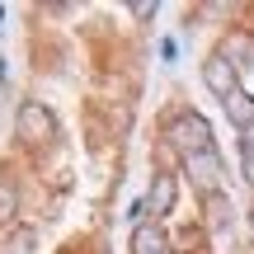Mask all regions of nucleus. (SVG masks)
Returning a JSON list of instances; mask_svg holds the SVG:
<instances>
[{"mask_svg":"<svg viewBox=\"0 0 254 254\" xmlns=\"http://www.w3.org/2000/svg\"><path fill=\"white\" fill-rule=\"evenodd\" d=\"M165 141H170V151L179 155V160L202 155V151H217V146H212V127H207V118H202V113H193V109L174 113V118L165 123Z\"/></svg>","mask_w":254,"mask_h":254,"instance_id":"obj_1","label":"nucleus"},{"mask_svg":"<svg viewBox=\"0 0 254 254\" xmlns=\"http://www.w3.org/2000/svg\"><path fill=\"white\" fill-rule=\"evenodd\" d=\"M14 132H19V141H28V146H47L57 136V113L47 109L43 99H24L19 113H14Z\"/></svg>","mask_w":254,"mask_h":254,"instance_id":"obj_2","label":"nucleus"},{"mask_svg":"<svg viewBox=\"0 0 254 254\" xmlns=\"http://www.w3.org/2000/svg\"><path fill=\"white\" fill-rule=\"evenodd\" d=\"M184 174L193 179V189H198L202 198H217V193H221V155L217 151L189 155V160H184Z\"/></svg>","mask_w":254,"mask_h":254,"instance_id":"obj_3","label":"nucleus"},{"mask_svg":"<svg viewBox=\"0 0 254 254\" xmlns=\"http://www.w3.org/2000/svg\"><path fill=\"white\" fill-rule=\"evenodd\" d=\"M202 85H207V90L217 94L221 104H226L231 94L240 90V71H236V66H231V62H226L221 52H212L207 62H202Z\"/></svg>","mask_w":254,"mask_h":254,"instance_id":"obj_4","label":"nucleus"},{"mask_svg":"<svg viewBox=\"0 0 254 254\" xmlns=\"http://www.w3.org/2000/svg\"><path fill=\"white\" fill-rule=\"evenodd\" d=\"M174 198H179V179H174V174H155L151 193H146V202H141V212H151V217H170Z\"/></svg>","mask_w":254,"mask_h":254,"instance_id":"obj_5","label":"nucleus"},{"mask_svg":"<svg viewBox=\"0 0 254 254\" xmlns=\"http://www.w3.org/2000/svg\"><path fill=\"white\" fill-rule=\"evenodd\" d=\"M221 57H226L236 71H250L254 66V33H226V43H221Z\"/></svg>","mask_w":254,"mask_h":254,"instance_id":"obj_6","label":"nucleus"},{"mask_svg":"<svg viewBox=\"0 0 254 254\" xmlns=\"http://www.w3.org/2000/svg\"><path fill=\"white\" fill-rule=\"evenodd\" d=\"M132 254H170V245H165V231L155 226V221H136V231H132Z\"/></svg>","mask_w":254,"mask_h":254,"instance_id":"obj_7","label":"nucleus"},{"mask_svg":"<svg viewBox=\"0 0 254 254\" xmlns=\"http://www.w3.org/2000/svg\"><path fill=\"white\" fill-rule=\"evenodd\" d=\"M226 118L236 123L240 132H250V127H254V99H250L245 90H236V94L226 99Z\"/></svg>","mask_w":254,"mask_h":254,"instance_id":"obj_8","label":"nucleus"},{"mask_svg":"<svg viewBox=\"0 0 254 254\" xmlns=\"http://www.w3.org/2000/svg\"><path fill=\"white\" fill-rule=\"evenodd\" d=\"M14 217H19V189L9 179H0V226L14 221Z\"/></svg>","mask_w":254,"mask_h":254,"instance_id":"obj_9","label":"nucleus"},{"mask_svg":"<svg viewBox=\"0 0 254 254\" xmlns=\"http://www.w3.org/2000/svg\"><path fill=\"white\" fill-rule=\"evenodd\" d=\"M207 207H212V231H221V226H226V221H231V207H226V198H221V193H217V198H207Z\"/></svg>","mask_w":254,"mask_h":254,"instance_id":"obj_10","label":"nucleus"},{"mask_svg":"<svg viewBox=\"0 0 254 254\" xmlns=\"http://www.w3.org/2000/svg\"><path fill=\"white\" fill-rule=\"evenodd\" d=\"M240 155H254V127H250V132H240Z\"/></svg>","mask_w":254,"mask_h":254,"instance_id":"obj_11","label":"nucleus"},{"mask_svg":"<svg viewBox=\"0 0 254 254\" xmlns=\"http://www.w3.org/2000/svg\"><path fill=\"white\" fill-rule=\"evenodd\" d=\"M245 179L254 184V155H245Z\"/></svg>","mask_w":254,"mask_h":254,"instance_id":"obj_12","label":"nucleus"}]
</instances>
